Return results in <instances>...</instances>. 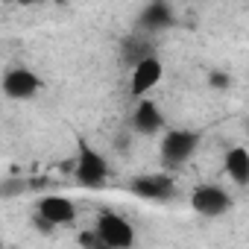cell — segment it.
Here are the masks:
<instances>
[{
    "label": "cell",
    "mask_w": 249,
    "mask_h": 249,
    "mask_svg": "<svg viewBox=\"0 0 249 249\" xmlns=\"http://www.w3.org/2000/svg\"><path fill=\"white\" fill-rule=\"evenodd\" d=\"M191 208L199 217H223L231 211V194L220 185H199L191 194Z\"/></svg>",
    "instance_id": "cell-5"
},
{
    "label": "cell",
    "mask_w": 249,
    "mask_h": 249,
    "mask_svg": "<svg viewBox=\"0 0 249 249\" xmlns=\"http://www.w3.org/2000/svg\"><path fill=\"white\" fill-rule=\"evenodd\" d=\"M164 79V62L159 56H141L135 65H132V73H129V94L135 100H147L150 91H156Z\"/></svg>",
    "instance_id": "cell-3"
},
{
    "label": "cell",
    "mask_w": 249,
    "mask_h": 249,
    "mask_svg": "<svg viewBox=\"0 0 249 249\" xmlns=\"http://www.w3.org/2000/svg\"><path fill=\"white\" fill-rule=\"evenodd\" d=\"M211 85L223 88V85H226V76H223V73H211Z\"/></svg>",
    "instance_id": "cell-11"
},
{
    "label": "cell",
    "mask_w": 249,
    "mask_h": 249,
    "mask_svg": "<svg viewBox=\"0 0 249 249\" xmlns=\"http://www.w3.org/2000/svg\"><path fill=\"white\" fill-rule=\"evenodd\" d=\"M223 170L231 179V185L246 188L249 185V150L240 147V144L237 147H229L226 150V159H223Z\"/></svg>",
    "instance_id": "cell-9"
},
{
    "label": "cell",
    "mask_w": 249,
    "mask_h": 249,
    "mask_svg": "<svg viewBox=\"0 0 249 249\" xmlns=\"http://www.w3.org/2000/svg\"><path fill=\"white\" fill-rule=\"evenodd\" d=\"M196 144H199V135H196V132L170 129V132H164V138H161V159H164L167 164H182V161H188V159L196 153Z\"/></svg>",
    "instance_id": "cell-6"
},
{
    "label": "cell",
    "mask_w": 249,
    "mask_h": 249,
    "mask_svg": "<svg viewBox=\"0 0 249 249\" xmlns=\"http://www.w3.org/2000/svg\"><path fill=\"white\" fill-rule=\"evenodd\" d=\"M94 237L100 240L103 249H132L135 246V226L117 214V211H100L97 214V223H94Z\"/></svg>",
    "instance_id": "cell-1"
},
{
    "label": "cell",
    "mask_w": 249,
    "mask_h": 249,
    "mask_svg": "<svg viewBox=\"0 0 249 249\" xmlns=\"http://www.w3.org/2000/svg\"><path fill=\"white\" fill-rule=\"evenodd\" d=\"M73 173H76V179L85 188H100L108 179V161H106V156L94 144H88V141L79 138L76 159H73Z\"/></svg>",
    "instance_id": "cell-2"
},
{
    "label": "cell",
    "mask_w": 249,
    "mask_h": 249,
    "mask_svg": "<svg viewBox=\"0 0 249 249\" xmlns=\"http://www.w3.org/2000/svg\"><path fill=\"white\" fill-rule=\"evenodd\" d=\"M132 191H135L138 196H147V199H164V196L173 194V182H170L164 173H153V176L135 179Z\"/></svg>",
    "instance_id": "cell-10"
},
{
    "label": "cell",
    "mask_w": 249,
    "mask_h": 249,
    "mask_svg": "<svg viewBox=\"0 0 249 249\" xmlns=\"http://www.w3.org/2000/svg\"><path fill=\"white\" fill-rule=\"evenodd\" d=\"M132 126L138 135H159L161 126H164V114L159 111V106L147 97V100H138L135 111H132Z\"/></svg>",
    "instance_id": "cell-8"
},
{
    "label": "cell",
    "mask_w": 249,
    "mask_h": 249,
    "mask_svg": "<svg viewBox=\"0 0 249 249\" xmlns=\"http://www.w3.org/2000/svg\"><path fill=\"white\" fill-rule=\"evenodd\" d=\"M36 217L41 226L53 229V226H68L76 220V202L65 194H47L38 199L36 205Z\"/></svg>",
    "instance_id": "cell-4"
},
{
    "label": "cell",
    "mask_w": 249,
    "mask_h": 249,
    "mask_svg": "<svg viewBox=\"0 0 249 249\" xmlns=\"http://www.w3.org/2000/svg\"><path fill=\"white\" fill-rule=\"evenodd\" d=\"M0 85H3V94L9 100H33L41 91V79L30 68H9Z\"/></svg>",
    "instance_id": "cell-7"
}]
</instances>
